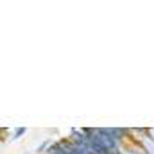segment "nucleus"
I'll return each instance as SVG.
<instances>
[{
    "label": "nucleus",
    "mask_w": 154,
    "mask_h": 154,
    "mask_svg": "<svg viewBox=\"0 0 154 154\" xmlns=\"http://www.w3.org/2000/svg\"><path fill=\"white\" fill-rule=\"evenodd\" d=\"M129 140L140 143L145 154H154V140L149 136L147 129H129Z\"/></svg>",
    "instance_id": "obj_1"
},
{
    "label": "nucleus",
    "mask_w": 154,
    "mask_h": 154,
    "mask_svg": "<svg viewBox=\"0 0 154 154\" xmlns=\"http://www.w3.org/2000/svg\"><path fill=\"white\" fill-rule=\"evenodd\" d=\"M147 133H149V136H151V138L154 140V127H151V129H147Z\"/></svg>",
    "instance_id": "obj_3"
},
{
    "label": "nucleus",
    "mask_w": 154,
    "mask_h": 154,
    "mask_svg": "<svg viewBox=\"0 0 154 154\" xmlns=\"http://www.w3.org/2000/svg\"><path fill=\"white\" fill-rule=\"evenodd\" d=\"M122 154H145V151L142 149V145L140 143H136V142H127V145L124 147V151Z\"/></svg>",
    "instance_id": "obj_2"
}]
</instances>
